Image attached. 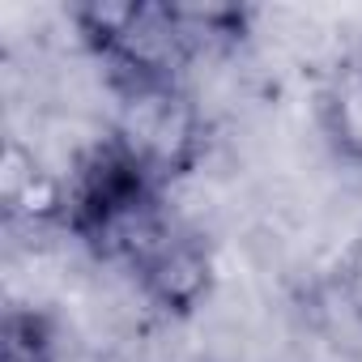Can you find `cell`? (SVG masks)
Here are the masks:
<instances>
[{
	"label": "cell",
	"mask_w": 362,
	"mask_h": 362,
	"mask_svg": "<svg viewBox=\"0 0 362 362\" xmlns=\"http://www.w3.org/2000/svg\"><path fill=\"white\" fill-rule=\"evenodd\" d=\"M170 218V188H162L111 132L69 170L64 230L103 264L124 269Z\"/></svg>",
	"instance_id": "cell-1"
},
{
	"label": "cell",
	"mask_w": 362,
	"mask_h": 362,
	"mask_svg": "<svg viewBox=\"0 0 362 362\" xmlns=\"http://www.w3.org/2000/svg\"><path fill=\"white\" fill-rule=\"evenodd\" d=\"M81 47L103 69L111 94L145 86H188L201 60L184 5L170 0H90L69 9Z\"/></svg>",
	"instance_id": "cell-2"
},
{
	"label": "cell",
	"mask_w": 362,
	"mask_h": 362,
	"mask_svg": "<svg viewBox=\"0 0 362 362\" xmlns=\"http://www.w3.org/2000/svg\"><path fill=\"white\" fill-rule=\"evenodd\" d=\"M111 98H115L111 136L162 188H175L179 179H188L201 166L209 149V124L188 86H145V90H119Z\"/></svg>",
	"instance_id": "cell-3"
},
{
	"label": "cell",
	"mask_w": 362,
	"mask_h": 362,
	"mask_svg": "<svg viewBox=\"0 0 362 362\" xmlns=\"http://www.w3.org/2000/svg\"><path fill=\"white\" fill-rule=\"evenodd\" d=\"M124 273L132 277V286L153 311L175 315V320H188L192 311H201L218 277L209 239L179 214L124 264Z\"/></svg>",
	"instance_id": "cell-4"
},
{
	"label": "cell",
	"mask_w": 362,
	"mask_h": 362,
	"mask_svg": "<svg viewBox=\"0 0 362 362\" xmlns=\"http://www.w3.org/2000/svg\"><path fill=\"white\" fill-rule=\"evenodd\" d=\"M64 201H69V175L43 166V158L22 141H5L0 158V205L9 226H60L64 230Z\"/></svg>",
	"instance_id": "cell-5"
},
{
	"label": "cell",
	"mask_w": 362,
	"mask_h": 362,
	"mask_svg": "<svg viewBox=\"0 0 362 362\" xmlns=\"http://www.w3.org/2000/svg\"><path fill=\"white\" fill-rule=\"evenodd\" d=\"M320 128L328 145L362 166V52L332 64V73L320 86Z\"/></svg>",
	"instance_id": "cell-6"
},
{
	"label": "cell",
	"mask_w": 362,
	"mask_h": 362,
	"mask_svg": "<svg viewBox=\"0 0 362 362\" xmlns=\"http://www.w3.org/2000/svg\"><path fill=\"white\" fill-rule=\"evenodd\" d=\"M0 362H60V332L43 307L13 303L0 320Z\"/></svg>",
	"instance_id": "cell-7"
}]
</instances>
